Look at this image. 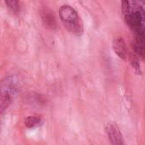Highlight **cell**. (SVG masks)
I'll return each mask as SVG.
<instances>
[{"label":"cell","mask_w":145,"mask_h":145,"mask_svg":"<svg viewBox=\"0 0 145 145\" xmlns=\"http://www.w3.org/2000/svg\"><path fill=\"white\" fill-rule=\"evenodd\" d=\"M6 5L8 6V8L14 13H19L20 9H21V3L19 1H15V0H9V1H5Z\"/></svg>","instance_id":"8"},{"label":"cell","mask_w":145,"mask_h":145,"mask_svg":"<svg viewBox=\"0 0 145 145\" xmlns=\"http://www.w3.org/2000/svg\"><path fill=\"white\" fill-rule=\"evenodd\" d=\"M121 10L135 37L145 38V1H123Z\"/></svg>","instance_id":"1"},{"label":"cell","mask_w":145,"mask_h":145,"mask_svg":"<svg viewBox=\"0 0 145 145\" xmlns=\"http://www.w3.org/2000/svg\"><path fill=\"white\" fill-rule=\"evenodd\" d=\"M18 87L19 81L15 76H9L0 82V113H3L9 108Z\"/></svg>","instance_id":"3"},{"label":"cell","mask_w":145,"mask_h":145,"mask_svg":"<svg viewBox=\"0 0 145 145\" xmlns=\"http://www.w3.org/2000/svg\"><path fill=\"white\" fill-rule=\"evenodd\" d=\"M113 49L121 59H125L126 58L127 48L125 40L122 37H118L113 42Z\"/></svg>","instance_id":"5"},{"label":"cell","mask_w":145,"mask_h":145,"mask_svg":"<svg viewBox=\"0 0 145 145\" xmlns=\"http://www.w3.org/2000/svg\"><path fill=\"white\" fill-rule=\"evenodd\" d=\"M59 16L64 27L75 36H82L84 24L77 10L68 4H64L59 8Z\"/></svg>","instance_id":"2"},{"label":"cell","mask_w":145,"mask_h":145,"mask_svg":"<svg viewBox=\"0 0 145 145\" xmlns=\"http://www.w3.org/2000/svg\"><path fill=\"white\" fill-rule=\"evenodd\" d=\"M42 20L44 25L49 29H56V21L54 16V13L50 9H44L41 13Z\"/></svg>","instance_id":"6"},{"label":"cell","mask_w":145,"mask_h":145,"mask_svg":"<svg viewBox=\"0 0 145 145\" xmlns=\"http://www.w3.org/2000/svg\"><path fill=\"white\" fill-rule=\"evenodd\" d=\"M131 63H132L133 68L135 69V71L137 72H140L141 71V70H140V63L138 61V57L136 54H132L131 55Z\"/></svg>","instance_id":"9"},{"label":"cell","mask_w":145,"mask_h":145,"mask_svg":"<svg viewBox=\"0 0 145 145\" xmlns=\"http://www.w3.org/2000/svg\"><path fill=\"white\" fill-rule=\"evenodd\" d=\"M42 122V119L40 116H27L25 119V126L28 128H33L35 127H38V125H40Z\"/></svg>","instance_id":"7"},{"label":"cell","mask_w":145,"mask_h":145,"mask_svg":"<svg viewBox=\"0 0 145 145\" xmlns=\"http://www.w3.org/2000/svg\"><path fill=\"white\" fill-rule=\"evenodd\" d=\"M105 130L111 145H125L121 131L115 122H109L105 127Z\"/></svg>","instance_id":"4"}]
</instances>
